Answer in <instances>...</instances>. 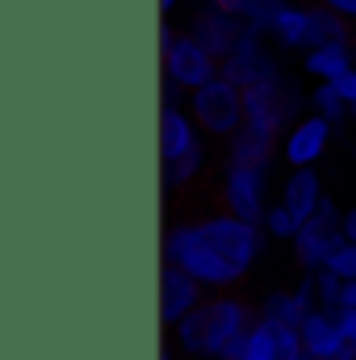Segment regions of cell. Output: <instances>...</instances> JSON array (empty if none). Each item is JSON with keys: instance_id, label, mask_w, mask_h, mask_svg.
<instances>
[{"instance_id": "1", "label": "cell", "mask_w": 356, "mask_h": 360, "mask_svg": "<svg viewBox=\"0 0 356 360\" xmlns=\"http://www.w3.org/2000/svg\"><path fill=\"white\" fill-rule=\"evenodd\" d=\"M256 323V297H248L243 289L210 293L180 327L168 331V340L180 360H231Z\"/></svg>"}, {"instance_id": "2", "label": "cell", "mask_w": 356, "mask_h": 360, "mask_svg": "<svg viewBox=\"0 0 356 360\" xmlns=\"http://www.w3.org/2000/svg\"><path fill=\"white\" fill-rule=\"evenodd\" d=\"M160 260L172 264V269H180V272H189L205 293H235V289H243V281H248L243 272L214 248V239L201 231L197 214H180V218H172V222L164 226Z\"/></svg>"}, {"instance_id": "3", "label": "cell", "mask_w": 356, "mask_h": 360, "mask_svg": "<svg viewBox=\"0 0 356 360\" xmlns=\"http://www.w3.org/2000/svg\"><path fill=\"white\" fill-rule=\"evenodd\" d=\"M276 201L272 188V164H231L218 160L214 168V205L243 218V222H265V214Z\"/></svg>"}, {"instance_id": "4", "label": "cell", "mask_w": 356, "mask_h": 360, "mask_svg": "<svg viewBox=\"0 0 356 360\" xmlns=\"http://www.w3.org/2000/svg\"><path fill=\"white\" fill-rule=\"evenodd\" d=\"M184 109L193 113L197 130H201L210 143L222 147V143H231V139L243 130V122H248V92L239 89L235 80H227V76H214L210 84H201L197 92H189Z\"/></svg>"}, {"instance_id": "5", "label": "cell", "mask_w": 356, "mask_h": 360, "mask_svg": "<svg viewBox=\"0 0 356 360\" xmlns=\"http://www.w3.org/2000/svg\"><path fill=\"white\" fill-rule=\"evenodd\" d=\"M222 76V63L177 21H160V80L177 84L184 92H197Z\"/></svg>"}, {"instance_id": "6", "label": "cell", "mask_w": 356, "mask_h": 360, "mask_svg": "<svg viewBox=\"0 0 356 360\" xmlns=\"http://www.w3.org/2000/svg\"><path fill=\"white\" fill-rule=\"evenodd\" d=\"M306 113H310V89H302L293 72H285V76H276L268 84L248 89V122L268 130V134H276V139L298 117H306Z\"/></svg>"}, {"instance_id": "7", "label": "cell", "mask_w": 356, "mask_h": 360, "mask_svg": "<svg viewBox=\"0 0 356 360\" xmlns=\"http://www.w3.org/2000/svg\"><path fill=\"white\" fill-rule=\"evenodd\" d=\"M197 222H201V231L214 239V248H218L235 269L243 272V276H252L256 264L265 260L268 235H265V226H260V222H243V218H235V214H227V210H218V205L201 210V214H197Z\"/></svg>"}, {"instance_id": "8", "label": "cell", "mask_w": 356, "mask_h": 360, "mask_svg": "<svg viewBox=\"0 0 356 360\" xmlns=\"http://www.w3.org/2000/svg\"><path fill=\"white\" fill-rule=\"evenodd\" d=\"M285 55L276 51V42L268 34H256V30H243V38L235 42V51L222 59V76L235 80L239 89H256V84H268L276 76H285Z\"/></svg>"}, {"instance_id": "9", "label": "cell", "mask_w": 356, "mask_h": 360, "mask_svg": "<svg viewBox=\"0 0 356 360\" xmlns=\"http://www.w3.org/2000/svg\"><path fill=\"white\" fill-rule=\"evenodd\" d=\"M340 243H344V210L336 201H327L310 222H302V231L293 235L289 252H293L298 272H319L327 269V260L340 252Z\"/></svg>"}, {"instance_id": "10", "label": "cell", "mask_w": 356, "mask_h": 360, "mask_svg": "<svg viewBox=\"0 0 356 360\" xmlns=\"http://www.w3.org/2000/svg\"><path fill=\"white\" fill-rule=\"evenodd\" d=\"M336 126L331 122H323L319 113H306V117H298L285 134H281V164H285V172L289 168H319L323 160H327V151H331V143H336Z\"/></svg>"}, {"instance_id": "11", "label": "cell", "mask_w": 356, "mask_h": 360, "mask_svg": "<svg viewBox=\"0 0 356 360\" xmlns=\"http://www.w3.org/2000/svg\"><path fill=\"white\" fill-rule=\"evenodd\" d=\"M184 30H189V34H193V38H197V42H201L218 63H222V59L235 51V42L243 38V30H248V25H243V17H239V13H222V8L201 4V0H197V4L189 8V17H184Z\"/></svg>"}, {"instance_id": "12", "label": "cell", "mask_w": 356, "mask_h": 360, "mask_svg": "<svg viewBox=\"0 0 356 360\" xmlns=\"http://www.w3.org/2000/svg\"><path fill=\"white\" fill-rule=\"evenodd\" d=\"M205 297H210V293H205L189 272L172 269V264H160V327H164V331L180 327Z\"/></svg>"}, {"instance_id": "13", "label": "cell", "mask_w": 356, "mask_h": 360, "mask_svg": "<svg viewBox=\"0 0 356 360\" xmlns=\"http://www.w3.org/2000/svg\"><path fill=\"white\" fill-rule=\"evenodd\" d=\"M276 201L298 218V222H310L331 197H327V188H323V176H319V168H289L281 184H276Z\"/></svg>"}, {"instance_id": "14", "label": "cell", "mask_w": 356, "mask_h": 360, "mask_svg": "<svg viewBox=\"0 0 356 360\" xmlns=\"http://www.w3.org/2000/svg\"><path fill=\"white\" fill-rule=\"evenodd\" d=\"M210 143L184 105H160V164H177L189 151Z\"/></svg>"}, {"instance_id": "15", "label": "cell", "mask_w": 356, "mask_h": 360, "mask_svg": "<svg viewBox=\"0 0 356 360\" xmlns=\"http://www.w3.org/2000/svg\"><path fill=\"white\" fill-rule=\"evenodd\" d=\"M298 335H302V352L306 356H348L344 310H310Z\"/></svg>"}, {"instance_id": "16", "label": "cell", "mask_w": 356, "mask_h": 360, "mask_svg": "<svg viewBox=\"0 0 356 360\" xmlns=\"http://www.w3.org/2000/svg\"><path fill=\"white\" fill-rule=\"evenodd\" d=\"M298 356H302V335L298 331H281V327L256 323L231 360H298Z\"/></svg>"}, {"instance_id": "17", "label": "cell", "mask_w": 356, "mask_h": 360, "mask_svg": "<svg viewBox=\"0 0 356 360\" xmlns=\"http://www.w3.org/2000/svg\"><path fill=\"white\" fill-rule=\"evenodd\" d=\"M306 302L298 297L293 285H272V289H260L256 293V319L268 323V327H281V331H302L306 323Z\"/></svg>"}, {"instance_id": "18", "label": "cell", "mask_w": 356, "mask_h": 360, "mask_svg": "<svg viewBox=\"0 0 356 360\" xmlns=\"http://www.w3.org/2000/svg\"><path fill=\"white\" fill-rule=\"evenodd\" d=\"M356 72V38L352 42H327L302 55V76L310 84H336L340 76Z\"/></svg>"}, {"instance_id": "19", "label": "cell", "mask_w": 356, "mask_h": 360, "mask_svg": "<svg viewBox=\"0 0 356 360\" xmlns=\"http://www.w3.org/2000/svg\"><path fill=\"white\" fill-rule=\"evenodd\" d=\"M276 155H281V139L252 122H243V130L231 143H222V160H231V164H272Z\"/></svg>"}, {"instance_id": "20", "label": "cell", "mask_w": 356, "mask_h": 360, "mask_svg": "<svg viewBox=\"0 0 356 360\" xmlns=\"http://www.w3.org/2000/svg\"><path fill=\"white\" fill-rule=\"evenodd\" d=\"M293 289H298V297L306 302V310H340V302H344V281L331 276L327 269L298 272Z\"/></svg>"}, {"instance_id": "21", "label": "cell", "mask_w": 356, "mask_h": 360, "mask_svg": "<svg viewBox=\"0 0 356 360\" xmlns=\"http://www.w3.org/2000/svg\"><path fill=\"white\" fill-rule=\"evenodd\" d=\"M210 164H214L210 143H201L197 151H189V155H184V160H177V164H160V184H164V197H168V193H184V188H193L197 180L210 172Z\"/></svg>"}, {"instance_id": "22", "label": "cell", "mask_w": 356, "mask_h": 360, "mask_svg": "<svg viewBox=\"0 0 356 360\" xmlns=\"http://www.w3.org/2000/svg\"><path fill=\"white\" fill-rule=\"evenodd\" d=\"M310 113H319V117L331 122L336 130H344V126L352 122V113H348L344 96L336 92V84H310Z\"/></svg>"}, {"instance_id": "23", "label": "cell", "mask_w": 356, "mask_h": 360, "mask_svg": "<svg viewBox=\"0 0 356 360\" xmlns=\"http://www.w3.org/2000/svg\"><path fill=\"white\" fill-rule=\"evenodd\" d=\"M289 4H293V0H243L239 17H243L248 30H256V34H272V25L285 17Z\"/></svg>"}, {"instance_id": "24", "label": "cell", "mask_w": 356, "mask_h": 360, "mask_svg": "<svg viewBox=\"0 0 356 360\" xmlns=\"http://www.w3.org/2000/svg\"><path fill=\"white\" fill-rule=\"evenodd\" d=\"M260 226H265L268 243H293V235L302 231V222H298L281 201H272V210L265 214V222H260Z\"/></svg>"}, {"instance_id": "25", "label": "cell", "mask_w": 356, "mask_h": 360, "mask_svg": "<svg viewBox=\"0 0 356 360\" xmlns=\"http://www.w3.org/2000/svg\"><path fill=\"white\" fill-rule=\"evenodd\" d=\"M327 272H331V276H340L344 285H348V281H356V243H348V239H344V243H340V252L327 260Z\"/></svg>"}, {"instance_id": "26", "label": "cell", "mask_w": 356, "mask_h": 360, "mask_svg": "<svg viewBox=\"0 0 356 360\" xmlns=\"http://www.w3.org/2000/svg\"><path fill=\"white\" fill-rule=\"evenodd\" d=\"M314 4H323L327 13H336V17H344L348 25L356 30V0H314Z\"/></svg>"}, {"instance_id": "27", "label": "cell", "mask_w": 356, "mask_h": 360, "mask_svg": "<svg viewBox=\"0 0 356 360\" xmlns=\"http://www.w3.org/2000/svg\"><path fill=\"white\" fill-rule=\"evenodd\" d=\"M336 92L344 96V105H348V113H352V122H356V72L340 76V80H336Z\"/></svg>"}, {"instance_id": "28", "label": "cell", "mask_w": 356, "mask_h": 360, "mask_svg": "<svg viewBox=\"0 0 356 360\" xmlns=\"http://www.w3.org/2000/svg\"><path fill=\"white\" fill-rule=\"evenodd\" d=\"M189 101V92L177 89V84H168V80H160V105H184Z\"/></svg>"}, {"instance_id": "29", "label": "cell", "mask_w": 356, "mask_h": 360, "mask_svg": "<svg viewBox=\"0 0 356 360\" xmlns=\"http://www.w3.org/2000/svg\"><path fill=\"white\" fill-rule=\"evenodd\" d=\"M344 340H348V352L356 356V310H344Z\"/></svg>"}, {"instance_id": "30", "label": "cell", "mask_w": 356, "mask_h": 360, "mask_svg": "<svg viewBox=\"0 0 356 360\" xmlns=\"http://www.w3.org/2000/svg\"><path fill=\"white\" fill-rule=\"evenodd\" d=\"M180 8H184V0H160V21H172Z\"/></svg>"}, {"instance_id": "31", "label": "cell", "mask_w": 356, "mask_h": 360, "mask_svg": "<svg viewBox=\"0 0 356 360\" xmlns=\"http://www.w3.org/2000/svg\"><path fill=\"white\" fill-rule=\"evenodd\" d=\"M344 239L356 243V205H352V210H344Z\"/></svg>"}, {"instance_id": "32", "label": "cell", "mask_w": 356, "mask_h": 360, "mask_svg": "<svg viewBox=\"0 0 356 360\" xmlns=\"http://www.w3.org/2000/svg\"><path fill=\"white\" fill-rule=\"evenodd\" d=\"M201 4H214V8H222V13H239V8H243V0H201Z\"/></svg>"}, {"instance_id": "33", "label": "cell", "mask_w": 356, "mask_h": 360, "mask_svg": "<svg viewBox=\"0 0 356 360\" xmlns=\"http://www.w3.org/2000/svg\"><path fill=\"white\" fill-rule=\"evenodd\" d=\"M340 310H356V281L344 285V302H340Z\"/></svg>"}, {"instance_id": "34", "label": "cell", "mask_w": 356, "mask_h": 360, "mask_svg": "<svg viewBox=\"0 0 356 360\" xmlns=\"http://www.w3.org/2000/svg\"><path fill=\"white\" fill-rule=\"evenodd\" d=\"M160 360H180V352L172 348V340H164V348H160Z\"/></svg>"}, {"instance_id": "35", "label": "cell", "mask_w": 356, "mask_h": 360, "mask_svg": "<svg viewBox=\"0 0 356 360\" xmlns=\"http://www.w3.org/2000/svg\"><path fill=\"white\" fill-rule=\"evenodd\" d=\"M298 360H356V356H352V352H348V356H306V352H302Z\"/></svg>"}]
</instances>
